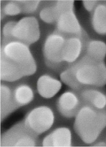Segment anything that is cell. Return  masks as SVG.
Instances as JSON below:
<instances>
[{"instance_id":"cell-10","label":"cell","mask_w":106,"mask_h":147,"mask_svg":"<svg viewBox=\"0 0 106 147\" xmlns=\"http://www.w3.org/2000/svg\"><path fill=\"white\" fill-rule=\"evenodd\" d=\"M86 42L84 36H73L66 37L62 51V59L64 63L71 66L83 57Z\"/></svg>"},{"instance_id":"cell-8","label":"cell","mask_w":106,"mask_h":147,"mask_svg":"<svg viewBox=\"0 0 106 147\" xmlns=\"http://www.w3.org/2000/svg\"><path fill=\"white\" fill-rule=\"evenodd\" d=\"M55 24L57 32L66 37L84 36L83 28L74 12V9L61 13L58 16Z\"/></svg>"},{"instance_id":"cell-1","label":"cell","mask_w":106,"mask_h":147,"mask_svg":"<svg viewBox=\"0 0 106 147\" xmlns=\"http://www.w3.org/2000/svg\"><path fill=\"white\" fill-rule=\"evenodd\" d=\"M61 81L73 90L84 88H100L106 85V65L83 55L75 63L69 66L60 74Z\"/></svg>"},{"instance_id":"cell-23","label":"cell","mask_w":106,"mask_h":147,"mask_svg":"<svg viewBox=\"0 0 106 147\" xmlns=\"http://www.w3.org/2000/svg\"><path fill=\"white\" fill-rule=\"evenodd\" d=\"M92 146H106V141L104 140H97L92 145Z\"/></svg>"},{"instance_id":"cell-4","label":"cell","mask_w":106,"mask_h":147,"mask_svg":"<svg viewBox=\"0 0 106 147\" xmlns=\"http://www.w3.org/2000/svg\"><path fill=\"white\" fill-rule=\"evenodd\" d=\"M1 55L8 59L22 72L24 77L35 74L37 65L29 45L18 41L4 43L1 48Z\"/></svg>"},{"instance_id":"cell-16","label":"cell","mask_w":106,"mask_h":147,"mask_svg":"<svg viewBox=\"0 0 106 147\" xmlns=\"http://www.w3.org/2000/svg\"><path fill=\"white\" fill-rule=\"evenodd\" d=\"M24 76L19 68L12 62L0 55V78L4 82H15Z\"/></svg>"},{"instance_id":"cell-12","label":"cell","mask_w":106,"mask_h":147,"mask_svg":"<svg viewBox=\"0 0 106 147\" xmlns=\"http://www.w3.org/2000/svg\"><path fill=\"white\" fill-rule=\"evenodd\" d=\"M83 105L97 109H106V94L98 88H87L77 91Z\"/></svg>"},{"instance_id":"cell-22","label":"cell","mask_w":106,"mask_h":147,"mask_svg":"<svg viewBox=\"0 0 106 147\" xmlns=\"http://www.w3.org/2000/svg\"><path fill=\"white\" fill-rule=\"evenodd\" d=\"M99 3V1H83V4L84 9L88 12L91 13L94 10L95 7H97Z\"/></svg>"},{"instance_id":"cell-20","label":"cell","mask_w":106,"mask_h":147,"mask_svg":"<svg viewBox=\"0 0 106 147\" xmlns=\"http://www.w3.org/2000/svg\"><path fill=\"white\" fill-rule=\"evenodd\" d=\"M39 17L42 22L47 24L55 23L58 15L54 5L44 6L41 8L39 12Z\"/></svg>"},{"instance_id":"cell-3","label":"cell","mask_w":106,"mask_h":147,"mask_svg":"<svg viewBox=\"0 0 106 147\" xmlns=\"http://www.w3.org/2000/svg\"><path fill=\"white\" fill-rule=\"evenodd\" d=\"M4 43L18 41L28 45L36 43L40 38L39 23L34 17H25L18 21H9L1 31Z\"/></svg>"},{"instance_id":"cell-13","label":"cell","mask_w":106,"mask_h":147,"mask_svg":"<svg viewBox=\"0 0 106 147\" xmlns=\"http://www.w3.org/2000/svg\"><path fill=\"white\" fill-rule=\"evenodd\" d=\"M61 87V81L47 74L41 76L36 82L37 92L41 97L46 99L55 97Z\"/></svg>"},{"instance_id":"cell-14","label":"cell","mask_w":106,"mask_h":147,"mask_svg":"<svg viewBox=\"0 0 106 147\" xmlns=\"http://www.w3.org/2000/svg\"><path fill=\"white\" fill-rule=\"evenodd\" d=\"M91 25L98 35L106 36V2L99 1L91 15Z\"/></svg>"},{"instance_id":"cell-15","label":"cell","mask_w":106,"mask_h":147,"mask_svg":"<svg viewBox=\"0 0 106 147\" xmlns=\"http://www.w3.org/2000/svg\"><path fill=\"white\" fill-rule=\"evenodd\" d=\"M13 100L16 108L27 106L35 98L34 91L29 85L19 83L12 89Z\"/></svg>"},{"instance_id":"cell-19","label":"cell","mask_w":106,"mask_h":147,"mask_svg":"<svg viewBox=\"0 0 106 147\" xmlns=\"http://www.w3.org/2000/svg\"><path fill=\"white\" fill-rule=\"evenodd\" d=\"M1 16L13 17L23 13L22 8L18 1H10L4 2V5H1Z\"/></svg>"},{"instance_id":"cell-6","label":"cell","mask_w":106,"mask_h":147,"mask_svg":"<svg viewBox=\"0 0 106 147\" xmlns=\"http://www.w3.org/2000/svg\"><path fill=\"white\" fill-rule=\"evenodd\" d=\"M66 37L56 30L46 36L42 45L43 55L46 65L52 69L60 68L64 63L62 51Z\"/></svg>"},{"instance_id":"cell-9","label":"cell","mask_w":106,"mask_h":147,"mask_svg":"<svg viewBox=\"0 0 106 147\" xmlns=\"http://www.w3.org/2000/svg\"><path fill=\"white\" fill-rule=\"evenodd\" d=\"M56 105L61 116L72 119L75 118L83 103L77 91L68 90L63 92L58 98Z\"/></svg>"},{"instance_id":"cell-17","label":"cell","mask_w":106,"mask_h":147,"mask_svg":"<svg viewBox=\"0 0 106 147\" xmlns=\"http://www.w3.org/2000/svg\"><path fill=\"white\" fill-rule=\"evenodd\" d=\"M84 55L95 61H104L106 57V43L100 40L86 41Z\"/></svg>"},{"instance_id":"cell-11","label":"cell","mask_w":106,"mask_h":147,"mask_svg":"<svg viewBox=\"0 0 106 147\" xmlns=\"http://www.w3.org/2000/svg\"><path fill=\"white\" fill-rule=\"evenodd\" d=\"M43 146L67 147L72 145V133L68 127H58L47 134L41 142Z\"/></svg>"},{"instance_id":"cell-5","label":"cell","mask_w":106,"mask_h":147,"mask_svg":"<svg viewBox=\"0 0 106 147\" xmlns=\"http://www.w3.org/2000/svg\"><path fill=\"white\" fill-rule=\"evenodd\" d=\"M55 120L54 110L48 106L41 105L30 110L25 115L23 123L31 133L38 136L48 131Z\"/></svg>"},{"instance_id":"cell-21","label":"cell","mask_w":106,"mask_h":147,"mask_svg":"<svg viewBox=\"0 0 106 147\" xmlns=\"http://www.w3.org/2000/svg\"><path fill=\"white\" fill-rule=\"evenodd\" d=\"M22 8L23 13L32 14L38 10L41 1H18Z\"/></svg>"},{"instance_id":"cell-2","label":"cell","mask_w":106,"mask_h":147,"mask_svg":"<svg viewBox=\"0 0 106 147\" xmlns=\"http://www.w3.org/2000/svg\"><path fill=\"white\" fill-rule=\"evenodd\" d=\"M106 128V109H97L83 105L73 123V129L83 143L92 145Z\"/></svg>"},{"instance_id":"cell-7","label":"cell","mask_w":106,"mask_h":147,"mask_svg":"<svg viewBox=\"0 0 106 147\" xmlns=\"http://www.w3.org/2000/svg\"><path fill=\"white\" fill-rule=\"evenodd\" d=\"M37 136L19 122L4 132L1 138V146H35L37 145Z\"/></svg>"},{"instance_id":"cell-18","label":"cell","mask_w":106,"mask_h":147,"mask_svg":"<svg viewBox=\"0 0 106 147\" xmlns=\"http://www.w3.org/2000/svg\"><path fill=\"white\" fill-rule=\"evenodd\" d=\"M16 108L12 96V89L5 83L0 86V111L1 118L5 119L14 111Z\"/></svg>"}]
</instances>
